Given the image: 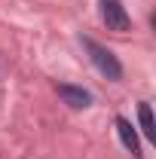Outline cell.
Returning a JSON list of instances; mask_svg holds the SVG:
<instances>
[{"label":"cell","instance_id":"cell-4","mask_svg":"<svg viewBox=\"0 0 156 159\" xmlns=\"http://www.w3.org/2000/svg\"><path fill=\"white\" fill-rule=\"evenodd\" d=\"M55 89H58V95L64 98V104H71V107H77V110H80V107H89V104H92V95H89L86 89H80V86L58 83Z\"/></svg>","mask_w":156,"mask_h":159},{"label":"cell","instance_id":"cell-5","mask_svg":"<svg viewBox=\"0 0 156 159\" xmlns=\"http://www.w3.org/2000/svg\"><path fill=\"white\" fill-rule=\"evenodd\" d=\"M138 122H141V132L147 138H156V125H153V113H150V104L141 101L138 104Z\"/></svg>","mask_w":156,"mask_h":159},{"label":"cell","instance_id":"cell-3","mask_svg":"<svg viewBox=\"0 0 156 159\" xmlns=\"http://www.w3.org/2000/svg\"><path fill=\"white\" fill-rule=\"evenodd\" d=\"M117 132H119V141H122V147H126V150H129L135 159L144 156V150H141V141H138L135 129H132V122H129L126 116H117Z\"/></svg>","mask_w":156,"mask_h":159},{"label":"cell","instance_id":"cell-1","mask_svg":"<svg viewBox=\"0 0 156 159\" xmlns=\"http://www.w3.org/2000/svg\"><path fill=\"white\" fill-rule=\"evenodd\" d=\"M83 46H86L92 64L98 67V74H104L107 80H122V64H119V58L107 49V46H101V43L92 40V37H83Z\"/></svg>","mask_w":156,"mask_h":159},{"label":"cell","instance_id":"cell-2","mask_svg":"<svg viewBox=\"0 0 156 159\" xmlns=\"http://www.w3.org/2000/svg\"><path fill=\"white\" fill-rule=\"evenodd\" d=\"M101 21L107 25V31H117V34H126L132 28V19H129L122 0H101Z\"/></svg>","mask_w":156,"mask_h":159}]
</instances>
